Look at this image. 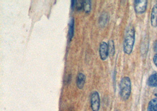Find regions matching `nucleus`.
I'll list each match as a JSON object with an SVG mask.
<instances>
[{
	"label": "nucleus",
	"instance_id": "20e7f679",
	"mask_svg": "<svg viewBox=\"0 0 157 111\" xmlns=\"http://www.w3.org/2000/svg\"><path fill=\"white\" fill-rule=\"evenodd\" d=\"M147 6V1L146 0H138L134 1V9L138 14L144 13Z\"/></svg>",
	"mask_w": 157,
	"mask_h": 111
},
{
	"label": "nucleus",
	"instance_id": "39448f33",
	"mask_svg": "<svg viewBox=\"0 0 157 111\" xmlns=\"http://www.w3.org/2000/svg\"><path fill=\"white\" fill-rule=\"evenodd\" d=\"M100 55L101 59L102 60H105L107 59L109 55L108 45L105 42H102L100 45Z\"/></svg>",
	"mask_w": 157,
	"mask_h": 111
},
{
	"label": "nucleus",
	"instance_id": "f257e3e1",
	"mask_svg": "<svg viewBox=\"0 0 157 111\" xmlns=\"http://www.w3.org/2000/svg\"><path fill=\"white\" fill-rule=\"evenodd\" d=\"M135 42V31L132 26L129 25L125 31L124 41V51L129 55L132 51Z\"/></svg>",
	"mask_w": 157,
	"mask_h": 111
},
{
	"label": "nucleus",
	"instance_id": "2eb2a0df",
	"mask_svg": "<svg viewBox=\"0 0 157 111\" xmlns=\"http://www.w3.org/2000/svg\"><path fill=\"white\" fill-rule=\"evenodd\" d=\"M76 2H77V1H75V0H72V1H71L72 8H75V5H76Z\"/></svg>",
	"mask_w": 157,
	"mask_h": 111
},
{
	"label": "nucleus",
	"instance_id": "dca6fc26",
	"mask_svg": "<svg viewBox=\"0 0 157 111\" xmlns=\"http://www.w3.org/2000/svg\"><path fill=\"white\" fill-rule=\"evenodd\" d=\"M154 62L155 63V66L157 67V54H156L154 57Z\"/></svg>",
	"mask_w": 157,
	"mask_h": 111
},
{
	"label": "nucleus",
	"instance_id": "9d476101",
	"mask_svg": "<svg viewBox=\"0 0 157 111\" xmlns=\"http://www.w3.org/2000/svg\"><path fill=\"white\" fill-rule=\"evenodd\" d=\"M147 84L150 87H157V73L154 74L150 77Z\"/></svg>",
	"mask_w": 157,
	"mask_h": 111
},
{
	"label": "nucleus",
	"instance_id": "4468645a",
	"mask_svg": "<svg viewBox=\"0 0 157 111\" xmlns=\"http://www.w3.org/2000/svg\"><path fill=\"white\" fill-rule=\"evenodd\" d=\"M83 7H84V1H77L75 8H76V9L78 11L81 10Z\"/></svg>",
	"mask_w": 157,
	"mask_h": 111
},
{
	"label": "nucleus",
	"instance_id": "f3484780",
	"mask_svg": "<svg viewBox=\"0 0 157 111\" xmlns=\"http://www.w3.org/2000/svg\"><path fill=\"white\" fill-rule=\"evenodd\" d=\"M154 50L157 52V41H156L155 43V44H154Z\"/></svg>",
	"mask_w": 157,
	"mask_h": 111
},
{
	"label": "nucleus",
	"instance_id": "423d86ee",
	"mask_svg": "<svg viewBox=\"0 0 157 111\" xmlns=\"http://www.w3.org/2000/svg\"><path fill=\"white\" fill-rule=\"evenodd\" d=\"M86 83V76L85 75L82 73H79L77 76V85L79 89H82Z\"/></svg>",
	"mask_w": 157,
	"mask_h": 111
},
{
	"label": "nucleus",
	"instance_id": "6e6552de",
	"mask_svg": "<svg viewBox=\"0 0 157 111\" xmlns=\"http://www.w3.org/2000/svg\"><path fill=\"white\" fill-rule=\"evenodd\" d=\"M74 20L73 18L70 19L69 23V28H68V41H71L72 38L74 36Z\"/></svg>",
	"mask_w": 157,
	"mask_h": 111
},
{
	"label": "nucleus",
	"instance_id": "a211bd4d",
	"mask_svg": "<svg viewBox=\"0 0 157 111\" xmlns=\"http://www.w3.org/2000/svg\"><path fill=\"white\" fill-rule=\"evenodd\" d=\"M154 94L155 96L157 97V88H156L155 89V90L154 91Z\"/></svg>",
	"mask_w": 157,
	"mask_h": 111
},
{
	"label": "nucleus",
	"instance_id": "9b49d317",
	"mask_svg": "<svg viewBox=\"0 0 157 111\" xmlns=\"http://www.w3.org/2000/svg\"><path fill=\"white\" fill-rule=\"evenodd\" d=\"M148 111H157V98L150 101L148 106Z\"/></svg>",
	"mask_w": 157,
	"mask_h": 111
},
{
	"label": "nucleus",
	"instance_id": "7ed1b4c3",
	"mask_svg": "<svg viewBox=\"0 0 157 111\" xmlns=\"http://www.w3.org/2000/svg\"><path fill=\"white\" fill-rule=\"evenodd\" d=\"M91 106L93 111H98L100 107V98L97 91H94L91 95Z\"/></svg>",
	"mask_w": 157,
	"mask_h": 111
},
{
	"label": "nucleus",
	"instance_id": "1a4fd4ad",
	"mask_svg": "<svg viewBox=\"0 0 157 111\" xmlns=\"http://www.w3.org/2000/svg\"><path fill=\"white\" fill-rule=\"evenodd\" d=\"M109 20V16L106 13H103L100 16L99 20V23L101 27H105V25L107 23L108 21Z\"/></svg>",
	"mask_w": 157,
	"mask_h": 111
},
{
	"label": "nucleus",
	"instance_id": "0eeeda50",
	"mask_svg": "<svg viewBox=\"0 0 157 111\" xmlns=\"http://www.w3.org/2000/svg\"><path fill=\"white\" fill-rule=\"evenodd\" d=\"M151 25L154 27L157 26V5H155L153 7L152 13H151Z\"/></svg>",
	"mask_w": 157,
	"mask_h": 111
},
{
	"label": "nucleus",
	"instance_id": "f8f14e48",
	"mask_svg": "<svg viewBox=\"0 0 157 111\" xmlns=\"http://www.w3.org/2000/svg\"><path fill=\"white\" fill-rule=\"evenodd\" d=\"M108 52H109V55L111 57H113L114 55V43L113 40H110L108 42Z\"/></svg>",
	"mask_w": 157,
	"mask_h": 111
},
{
	"label": "nucleus",
	"instance_id": "ddd939ff",
	"mask_svg": "<svg viewBox=\"0 0 157 111\" xmlns=\"http://www.w3.org/2000/svg\"><path fill=\"white\" fill-rule=\"evenodd\" d=\"M84 9L86 13H88L91 11V1L86 0L84 1Z\"/></svg>",
	"mask_w": 157,
	"mask_h": 111
},
{
	"label": "nucleus",
	"instance_id": "f03ea898",
	"mask_svg": "<svg viewBox=\"0 0 157 111\" xmlns=\"http://www.w3.org/2000/svg\"><path fill=\"white\" fill-rule=\"evenodd\" d=\"M120 96L123 100L128 99L131 91V83L129 78L128 77H124L121 81L120 85Z\"/></svg>",
	"mask_w": 157,
	"mask_h": 111
}]
</instances>
